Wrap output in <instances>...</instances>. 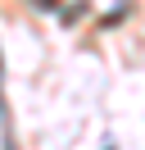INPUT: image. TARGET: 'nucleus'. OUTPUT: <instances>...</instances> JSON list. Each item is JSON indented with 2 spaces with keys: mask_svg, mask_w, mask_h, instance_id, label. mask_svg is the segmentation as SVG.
Returning <instances> with one entry per match:
<instances>
[{
  "mask_svg": "<svg viewBox=\"0 0 145 150\" xmlns=\"http://www.w3.org/2000/svg\"><path fill=\"white\" fill-rule=\"evenodd\" d=\"M104 150H113V146H104Z\"/></svg>",
  "mask_w": 145,
  "mask_h": 150,
  "instance_id": "obj_1",
  "label": "nucleus"
}]
</instances>
